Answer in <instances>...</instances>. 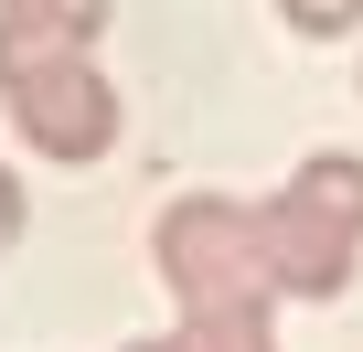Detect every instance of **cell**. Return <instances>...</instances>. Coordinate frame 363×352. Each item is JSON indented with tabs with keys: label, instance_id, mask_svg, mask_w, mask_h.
Segmentation results:
<instances>
[{
	"label": "cell",
	"instance_id": "52a82bcc",
	"mask_svg": "<svg viewBox=\"0 0 363 352\" xmlns=\"http://www.w3.org/2000/svg\"><path fill=\"white\" fill-rule=\"evenodd\" d=\"M278 22H289V33H310V43H342V33L363 22V0H278Z\"/></svg>",
	"mask_w": 363,
	"mask_h": 352
},
{
	"label": "cell",
	"instance_id": "3957f363",
	"mask_svg": "<svg viewBox=\"0 0 363 352\" xmlns=\"http://www.w3.org/2000/svg\"><path fill=\"white\" fill-rule=\"evenodd\" d=\"M257 235H267V278H278V299H342V288H352L363 235H342L320 203L278 193V203H257Z\"/></svg>",
	"mask_w": 363,
	"mask_h": 352
},
{
	"label": "cell",
	"instance_id": "6da1fadb",
	"mask_svg": "<svg viewBox=\"0 0 363 352\" xmlns=\"http://www.w3.org/2000/svg\"><path fill=\"white\" fill-rule=\"evenodd\" d=\"M0 96H11L22 139L43 160H65V171H86V160L118 149V86L75 43H33L22 22H0Z\"/></svg>",
	"mask_w": 363,
	"mask_h": 352
},
{
	"label": "cell",
	"instance_id": "5b68a950",
	"mask_svg": "<svg viewBox=\"0 0 363 352\" xmlns=\"http://www.w3.org/2000/svg\"><path fill=\"white\" fill-rule=\"evenodd\" d=\"M0 22H22L33 43H75V54H96L107 0H0Z\"/></svg>",
	"mask_w": 363,
	"mask_h": 352
},
{
	"label": "cell",
	"instance_id": "8992f818",
	"mask_svg": "<svg viewBox=\"0 0 363 352\" xmlns=\"http://www.w3.org/2000/svg\"><path fill=\"white\" fill-rule=\"evenodd\" d=\"M171 352H278V331H267V310H193L171 331Z\"/></svg>",
	"mask_w": 363,
	"mask_h": 352
},
{
	"label": "cell",
	"instance_id": "277c9868",
	"mask_svg": "<svg viewBox=\"0 0 363 352\" xmlns=\"http://www.w3.org/2000/svg\"><path fill=\"white\" fill-rule=\"evenodd\" d=\"M289 193H299V203H320L342 235H363V160H352V149H310V160L289 171Z\"/></svg>",
	"mask_w": 363,
	"mask_h": 352
},
{
	"label": "cell",
	"instance_id": "9c48e42d",
	"mask_svg": "<svg viewBox=\"0 0 363 352\" xmlns=\"http://www.w3.org/2000/svg\"><path fill=\"white\" fill-rule=\"evenodd\" d=\"M118 352H171V341H118Z\"/></svg>",
	"mask_w": 363,
	"mask_h": 352
},
{
	"label": "cell",
	"instance_id": "ba28073f",
	"mask_svg": "<svg viewBox=\"0 0 363 352\" xmlns=\"http://www.w3.org/2000/svg\"><path fill=\"white\" fill-rule=\"evenodd\" d=\"M0 246H22V182L0 171Z\"/></svg>",
	"mask_w": 363,
	"mask_h": 352
},
{
	"label": "cell",
	"instance_id": "7a4b0ae2",
	"mask_svg": "<svg viewBox=\"0 0 363 352\" xmlns=\"http://www.w3.org/2000/svg\"><path fill=\"white\" fill-rule=\"evenodd\" d=\"M150 256H160V288L193 310H278V278H267V235H257V203H225V193H182L160 225H150Z\"/></svg>",
	"mask_w": 363,
	"mask_h": 352
}]
</instances>
